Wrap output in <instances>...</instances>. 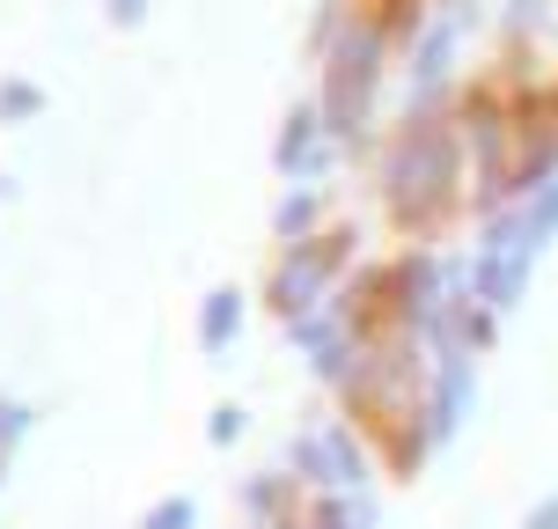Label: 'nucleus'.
<instances>
[{
    "label": "nucleus",
    "instance_id": "nucleus-12",
    "mask_svg": "<svg viewBox=\"0 0 558 529\" xmlns=\"http://www.w3.org/2000/svg\"><path fill=\"white\" fill-rule=\"evenodd\" d=\"M243 302H251V294H243V287H228V279L198 302V346H206V353L235 346V332H243Z\"/></svg>",
    "mask_w": 558,
    "mask_h": 529
},
{
    "label": "nucleus",
    "instance_id": "nucleus-16",
    "mask_svg": "<svg viewBox=\"0 0 558 529\" xmlns=\"http://www.w3.org/2000/svg\"><path fill=\"white\" fill-rule=\"evenodd\" d=\"M192 522H198V501H192V493H162V501L147 507L133 529H192Z\"/></svg>",
    "mask_w": 558,
    "mask_h": 529
},
{
    "label": "nucleus",
    "instance_id": "nucleus-9",
    "mask_svg": "<svg viewBox=\"0 0 558 529\" xmlns=\"http://www.w3.org/2000/svg\"><path fill=\"white\" fill-rule=\"evenodd\" d=\"M456 52H463V8H434L426 29L412 37V104H441L456 96Z\"/></svg>",
    "mask_w": 558,
    "mask_h": 529
},
{
    "label": "nucleus",
    "instance_id": "nucleus-4",
    "mask_svg": "<svg viewBox=\"0 0 558 529\" xmlns=\"http://www.w3.org/2000/svg\"><path fill=\"white\" fill-rule=\"evenodd\" d=\"M353 257H361V228L353 221H331L324 236H308V243H287L272 257V273H265V302L294 324V316H308L338 279L353 273Z\"/></svg>",
    "mask_w": 558,
    "mask_h": 529
},
{
    "label": "nucleus",
    "instance_id": "nucleus-17",
    "mask_svg": "<svg viewBox=\"0 0 558 529\" xmlns=\"http://www.w3.org/2000/svg\"><path fill=\"white\" fill-rule=\"evenodd\" d=\"M45 111V88L29 74H0V118H37Z\"/></svg>",
    "mask_w": 558,
    "mask_h": 529
},
{
    "label": "nucleus",
    "instance_id": "nucleus-6",
    "mask_svg": "<svg viewBox=\"0 0 558 529\" xmlns=\"http://www.w3.org/2000/svg\"><path fill=\"white\" fill-rule=\"evenodd\" d=\"M471 390H477V353L463 338H434L426 332V434L448 442L463 412H471Z\"/></svg>",
    "mask_w": 558,
    "mask_h": 529
},
{
    "label": "nucleus",
    "instance_id": "nucleus-7",
    "mask_svg": "<svg viewBox=\"0 0 558 529\" xmlns=\"http://www.w3.org/2000/svg\"><path fill=\"white\" fill-rule=\"evenodd\" d=\"M448 265H456V257H441L434 243H412V251L390 257V324L426 332V324L441 316V302H448Z\"/></svg>",
    "mask_w": 558,
    "mask_h": 529
},
{
    "label": "nucleus",
    "instance_id": "nucleus-18",
    "mask_svg": "<svg viewBox=\"0 0 558 529\" xmlns=\"http://www.w3.org/2000/svg\"><path fill=\"white\" fill-rule=\"evenodd\" d=\"M243 426H251V412H243L235 397H221V405L206 412V442H214V448H228V442H235V434H243Z\"/></svg>",
    "mask_w": 558,
    "mask_h": 529
},
{
    "label": "nucleus",
    "instance_id": "nucleus-10",
    "mask_svg": "<svg viewBox=\"0 0 558 529\" xmlns=\"http://www.w3.org/2000/svg\"><path fill=\"white\" fill-rule=\"evenodd\" d=\"M308 493L302 471L287 464V471H251L243 478V529H302L308 522Z\"/></svg>",
    "mask_w": 558,
    "mask_h": 529
},
{
    "label": "nucleus",
    "instance_id": "nucleus-21",
    "mask_svg": "<svg viewBox=\"0 0 558 529\" xmlns=\"http://www.w3.org/2000/svg\"><path fill=\"white\" fill-rule=\"evenodd\" d=\"M0 199H15V177H8V169H0Z\"/></svg>",
    "mask_w": 558,
    "mask_h": 529
},
{
    "label": "nucleus",
    "instance_id": "nucleus-5",
    "mask_svg": "<svg viewBox=\"0 0 558 529\" xmlns=\"http://www.w3.org/2000/svg\"><path fill=\"white\" fill-rule=\"evenodd\" d=\"M287 464L302 471L308 493H367V434L338 412L308 419L302 434H294V456Z\"/></svg>",
    "mask_w": 558,
    "mask_h": 529
},
{
    "label": "nucleus",
    "instance_id": "nucleus-2",
    "mask_svg": "<svg viewBox=\"0 0 558 529\" xmlns=\"http://www.w3.org/2000/svg\"><path fill=\"white\" fill-rule=\"evenodd\" d=\"M390 74V29L367 15V0L345 15V23L316 45V111L331 125V140H367V118H375V88Z\"/></svg>",
    "mask_w": 558,
    "mask_h": 529
},
{
    "label": "nucleus",
    "instance_id": "nucleus-15",
    "mask_svg": "<svg viewBox=\"0 0 558 529\" xmlns=\"http://www.w3.org/2000/svg\"><path fill=\"white\" fill-rule=\"evenodd\" d=\"M29 426H37V405L15 390H0V456H15V442H23Z\"/></svg>",
    "mask_w": 558,
    "mask_h": 529
},
{
    "label": "nucleus",
    "instance_id": "nucleus-8",
    "mask_svg": "<svg viewBox=\"0 0 558 529\" xmlns=\"http://www.w3.org/2000/svg\"><path fill=\"white\" fill-rule=\"evenodd\" d=\"M272 169L287 184H324L338 169V140L324 125V111H316V96L287 104V118H279V133H272Z\"/></svg>",
    "mask_w": 558,
    "mask_h": 529
},
{
    "label": "nucleus",
    "instance_id": "nucleus-11",
    "mask_svg": "<svg viewBox=\"0 0 558 529\" xmlns=\"http://www.w3.org/2000/svg\"><path fill=\"white\" fill-rule=\"evenodd\" d=\"M324 214H331V199H324V184H287V192L272 199V236H279V251L287 243H308V236H324Z\"/></svg>",
    "mask_w": 558,
    "mask_h": 529
},
{
    "label": "nucleus",
    "instance_id": "nucleus-22",
    "mask_svg": "<svg viewBox=\"0 0 558 529\" xmlns=\"http://www.w3.org/2000/svg\"><path fill=\"white\" fill-rule=\"evenodd\" d=\"M0 478H8V456H0Z\"/></svg>",
    "mask_w": 558,
    "mask_h": 529
},
{
    "label": "nucleus",
    "instance_id": "nucleus-13",
    "mask_svg": "<svg viewBox=\"0 0 558 529\" xmlns=\"http://www.w3.org/2000/svg\"><path fill=\"white\" fill-rule=\"evenodd\" d=\"M302 529H375V493H316Z\"/></svg>",
    "mask_w": 558,
    "mask_h": 529
},
{
    "label": "nucleus",
    "instance_id": "nucleus-14",
    "mask_svg": "<svg viewBox=\"0 0 558 529\" xmlns=\"http://www.w3.org/2000/svg\"><path fill=\"white\" fill-rule=\"evenodd\" d=\"M367 15L390 29V45H404V37H418V29H426L434 0H367Z\"/></svg>",
    "mask_w": 558,
    "mask_h": 529
},
{
    "label": "nucleus",
    "instance_id": "nucleus-3",
    "mask_svg": "<svg viewBox=\"0 0 558 529\" xmlns=\"http://www.w3.org/2000/svg\"><path fill=\"white\" fill-rule=\"evenodd\" d=\"M558 236V177L544 192L530 199H507L485 214V236H477V302L485 309H514L522 302V287H530V265L536 251Z\"/></svg>",
    "mask_w": 558,
    "mask_h": 529
},
{
    "label": "nucleus",
    "instance_id": "nucleus-20",
    "mask_svg": "<svg viewBox=\"0 0 558 529\" xmlns=\"http://www.w3.org/2000/svg\"><path fill=\"white\" fill-rule=\"evenodd\" d=\"M104 8H111V23H140L147 15V0H104Z\"/></svg>",
    "mask_w": 558,
    "mask_h": 529
},
{
    "label": "nucleus",
    "instance_id": "nucleus-19",
    "mask_svg": "<svg viewBox=\"0 0 558 529\" xmlns=\"http://www.w3.org/2000/svg\"><path fill=\"white\" fill-rule=\"evenodd\" d=\"M522 529H558V485L530 501V515H522Z\"/></svg>",
    "mask_w": 558,
    "mask_h": 529
},
{
    "label": "nucleus",
    "instance_id": "nucleus-1",
    "mask_svg": "<svg viewBox=\"0 0 558 529\" xmlns=\"http://www.w3.org/2000/svg\"><path fill=\"white\" fill-rule=\"evenodd\" d=\"M463 177H477V169H471V140H463L456 96H441V104H404L390 147L375 163V199L390 206V221L412 228V236L441 228L463 206V192H471Z\"/></svg>",
    "mask_w": 558,
    "mask_h": 529
}]
</instances>
